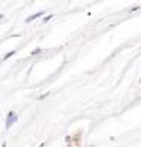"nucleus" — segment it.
<instances>
[{"label": "nucleus", "mask_w": 141, "mask_h": 147, "mask_svg": "<svg viewBox=\"0 0 141 147\" xmlns=\"http://www.w3.org/2000/svg\"><path fill=\"white\" fill-rule=\"evenodd\" d=\"M16 121H17V113L16 112H9L8 117H6V129H9Z\"/></svg>", "instance_id": "nucleus-1"}, {"label": "nucleus", "mask_w": 141, "mask_h": 147, "mask_svg": "<svg viewBox=\"0 0 141 147\" xmlns=\"http://www.w3.org/2000/svg\"><path fill=\"white\" fill-rule=\"evenodd\" d=\"M43 11L42 12H37V14H34V16H31V17H28V18H26V22H32V20H35V18H38V17H42L43 16Z\"/></svg>", "instance_id": "nucleus-2"}, {"label": "nucleus", "mask_w": 141, "mask_h": 147, "mask_svg": "<svg viewBox=\"0 0 141 147\" xmlns=\"http://www.w3.org/2000/svg\"><path fill=\"white\" fill-rule=\"evenodd\" d=\"M14 52H16V51H11V52H8V54L5 55V60H8V58L11 57V55H14Z\"/></svg>", "instance_id": "nucleus-3"}, {"label": "nucleus", "mask_w": 141, "mask_h": 147, "mask_svg": "<svg viewBox=\"0 0 141 147\" xmlns=\"http://www.w3.org/2000/svg\"><path fill=\"white\" fill-rule=\"evenodd\" d=\"M0 18H3V16H0Z\"/></svg>", "instance_id": "nucleus-4"}]
</instances>
